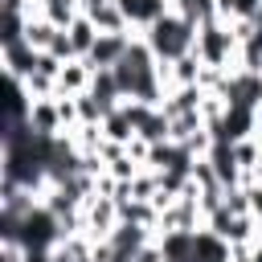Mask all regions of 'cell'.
Wrapping results in <instances>:
<instances>
[{
	"label": "cell",
	"mask_w": 262,
	"mask_h": 262,
	"mask_svg": "<svg viewBox=\"0 0 262 262\" xmlns=\"http://www.w3.org/2000/svg\"><path fill=\"white\" fill-rule=\"evenodd\" d=\"M139 37H143L147 49L156 53V61H176V57H184V53L196 49V25H192L184 12H176V8H172L164 20H156L151 29H143Z\"/></svg>",
	"instance_id": "1"
},
{
	"label": "cell",
	"mask_w": 262,
	"mask_h": 262,
	"mask_svg": "<svg viewBox=\"0 0 262 262\" xmlns=\"http://www.w3.org/2000/svg\"><path fill=\"white\" fill-rule=\"evenodd\" d=\"M131 37L135 33H98V41H94V49H90V66L94 70H115L119 61H123V53L131 49Z\"/></svg>",
	"instance_id": "2"
},
{
	"label": "cell",
	"mask_w": 262,
	"mask_h": 262,
	"mask_svg": "<svg viewBox=\"0 0 262 262\" xmlns=\"http://www.w3.org/2000/svg\"><path fill=\"white\" fill-rule=\"evenodd\" d=\"M90 82H94V66H90L86 57H74V61H66V66H61L57 94H61V98H78V94H86V90H90Z\"/></svg>",
	"instance_id": "3"
},
{
	"label": "cell",
	"mask_w": 262,
	"mask_h": 262,
	"mask_svg": "<svg viewBox=\"0 0 262 262\" xmlns=\"http://www.w3.org/2000/svg\"><path fill=\"white\" fill-rule=\"evenodd\" d=\"M29 127L37 135H66V123H61V106H57V94L53 98H33V111H29Z\"/></svg>",
	"instance_id": "4"
},
{
	"label": "cell",
	"mask_w": 262,
	"mask_h": 262,
	"mask_svg": "<svg viewBox=\"0 0 262 262\" xmlns=\"http://www.w3.org/2000/svg\"><path fill=\"white\" fill-rule=\"evenodd\" d=\"M192 262H233V246L225 237H217L213 229H196L192 233Z\"/></svg>",
	"instance_id": "5"
},
{
	"label": "cell",
	"mask_w": 262,
	"mask_h": 262,
	"mask_svg": "<svg viewBox=\"0 0 262 262\" xmlns=\"http://www.w3.org/2000/svg\"><path fill=\"white\" fill-rule=\"evenodd\" d=\"M37 49L29 45V41H20V45H4V74L8 78H29L33 74V66H37Z\"/></svg>",
	"instance_id": "6"
},
{
	"label": "cell",
	"mask_w": 262,
	"mask_h": 262,
	"mask_svg": "<svg viewBox=\"0 0 262 262\" xmlns=\"http://www.w3.org/2000/svg\"><path fill=\"white\" fill-rule=\"evenodd\" d=\"M66 37H70V49H74V57H90V49H94V41H98V25L82 12L70 29H66Z\"/></svg>",
	"instance_id": "7"
},
{
	"label": "cell",
	"mask_w": 262,
	"mask_h": 262,
	"mask_svg": "<svg viewBox=\"0 0 262 262\" xmlns=\"http://www.w3.org/2000/svg\"><path fill=\"white\" fill-rule=\"evenodd\" d=\"M94 25H98V33H135L131 29V20H127V12L111 0V4H102V8H94V12H86Z\"/></svg>",
	"instance_id": "8"
},
{
	"label": "cell",
	"mask_w": 262,
	"mask_h": 262,
	"mask_svg": "<svg viewBox=\"0 0 262 262\" xmlns=\"http://www.w3.org/2000/svg\"><path fill=\"white\" fill-rule=\"evenodd\" d=\"M102 139H111V143H131V139H135V123H131V115H127V106H115V111L102 119Z\"/></svg>",
	"instance_id": "9"
},
{
	"label": "cell",
	"mask_w": 262,
	"mask_h": 262,
	"mask_svg": "<svg viewBox=\"0 0 262 262\" xmlns=\"http://www.w3.org/2000/svg\"><path fill=\"white\" fill-rule=\"evenodd\" d=\"M57 33H61V29H57L53 20H45V16L37 12V16H29V29H25V41H29V45H33L37 53H49V45L57 41Z\"/></svg>",
	"instance_id": "10"
},
{
	"label": "cell",
	"mask_w": 262,
	"mask_h": 262,
	"mask_svg": "<svg viewBox=\"0 0 262 262\" xmlns=\"http://www.w3.org/2000/svg\"><path fill=\"white\" fill-rule=\"evenodd\" d=\"M254 139H262V111H258V127H254Z\"/></svg>",
	"instance_id": "11"
}]
</instances>
